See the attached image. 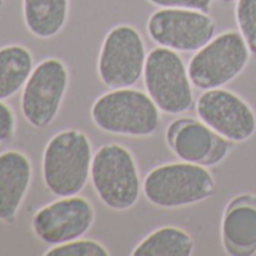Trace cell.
Masks as SVG:
<instances>
[{
	"instance_id": "3957f363",
	"label": "cell",
	"mask_w": 256,
	"mask_h": 256,
	"mask_svg": "<svg viewBox=\"0 0 256 256\" xmlns=\"http://www.w3.org/2000/svg\"><path fill=\"white\" fill-rule=\"evenodd\" d=\"M90 181L100 200L113 211H126L139 200V169L130 150L122 145L108 144L94 154Z\"/></svg>"
},
{
	"instance_id": "7a4b0ae2",
	"label": "cell",
	"mask_w": 256,
	"mask_h": 256,
	"mask_svg": "<svg viewBox=\"0 0 256 256\" xmlns=\"http://www.w3.org/2000/svg\"><path fill=\"white\" fill-rule=\"evenodd\" d=\"M160 112L148 94L139 89L120 88L96 98L90 108V118L106 133L150 138L158 130Z\"/></svg>"
},
{
	"instance_id": "8992f818",
	"label": "cell",
	"mask_w": 256,
	"mask_h": 256,
	"mask_svg": "<svg viewBox=\"0 0 256 256\" xmlns=\"http://www.w3.org/2000/svg\"><path fill=\"white\" fill-rule=\"evenodd\" d=\"M250 54L240 32H223L199 48L190 59L187 66L190 80L200 90L222 88L244 71Z\"/></svg>"
},
{
	"instance_id": "ac0fdd59",
	"label": "cell",
	"mask_w": 256,
	"mask_h": 256,
	"mask_svg": "<svg viewBox=\"0 0 256 256\" xmlns=\"http://www.w3.org/2000/svg\"><path fill=\"white\" fill-rule=\"evenodd\" d=\"M235 18L250 53L256 56V0H236Z\"/></svg>"
},
{
	"instance_id": "30bf717a",
	"label": "cell",
	"mask_w": 256,
	"mask_h": 256,
	"mask_svg": "<svg viewBox=\"0 0 256 256\" xmlns=\"http://www.w3.org/2000/svg\"><path fill=\"white\" fill-rule=\"evenodd\" d=\"M94 220L95 210L86 198L66 196L40 208L32 217V230L42 242L58 246L86 235Z\"/></svg>"
},
{
	"instance_id": "ffe728a7",
	"label": "cell",
	"mask_w": 256,
	"mask_h": 256,
	"mask_svg": "<svg viewBox=\"0 0 256 256\" xmlns=\"http://www.w3.org/2000/svg\"><path fill=\"white\" fill-rule=\"evenodd\" d=\"M17 128V119L14 110L5 104V101H0V144L11 142Z\"/></svg>"
},
{
	"instance_id": "e0dca14e",
	"label": "cell",
	"mask_w": 256,
	"mask_h": 256,
	"mask_svg": "<svg viewBox=\"0 0 256 256\" xmlns=\"http://www.w3.org/2000/svg\"><path fill=\"white\" fill-rule=\"evenodd\" d=\"M193 253V238L175 226H164L154 230L132 252L133 256H192Z\"/></svg>"
},
{
	"instance_id": "6da1fadb",
	"label": "cell",
	"mask_w": 256,
	"mask_h": 256,
	"mask_svg": "<svg viewBox=\"0 0 256 256\" xmlns=\"http://www.w3.org/2000/svg\"><path fill=\"white\" fill-rule=\"evenodd\" d=\"M92 160V145L83 132L70 128L54 134L42 152L46 188L56 198L78 194L90 178Z\"/></svg>"
},
{
	"instance_id": "5bb4252c",
	"label": "cell",
	"mask_w": 256,
	"mask_h": 256,
	"mask_svg": "<svg viewBox=\"0 0 256 256\" xmlns=\"http://www.w3.org/2000/svg\"><path fill=\"white\" fill-rule=\"evenodd\" d=\"M34 169L29 157L18 150L0 154V222L12 223L26 199Z\"/></svg>"
},
{
	"instance_id": "8fae6325",
	"label": "cell",
	"mask_w": 256,
	"mask_h": 256,
	"mask_svg": "<svg viewBox=\"0 0 256 256\" xmlns=\"http://www.w3.org/2000/svg\"><path fill=\"white\" fill-rule=\"evenodd\" d=\"M196 113L202 122L232 144L248 140L256 132L253 108L228 89H210L196 101Z\"/></svg>"
},
{
	"instance_id": "277c9868",
	"label": "cell",
	"mask_w": 256,
	"mask_h": 256,
	"mask_svg": "<svg viewBox=\"0 0 256 256\" xmlns=\"http://www.w3.org/2000/svg\"><path fill=\"white\" fill-rule=\"evenodd\" d=\"M214 190V178L205 166L182 160L152 169L144 181L145 198L152 205L166 210L206 200Z\"/></svg>"
},
{
	"instance_id": "52a82bcc",
	"label": "cell",
	"mask_w": 256,
	"mask_h": 256,
	"mask_svg": "<svg viewBox=\"0 0 256 256\" xmlns=\"http://www.w3.org/2000/svg\"><path fill=\"white\" fill-rule=\"evenodd\" d=\"M146 48L138 29L128 24L113 28L104 38L98 56V77L108 89L132 88L145 71Z\"/></svg>"
},
{
	"instance_id": "7c38bea8",
	"label": "cell",
	"mask_w": 256,
	"mask_h": 256,
	"mask_svg": "<svg viewBox=\"0 0 256 256\" xmlns=\"http://www.w3.org/2000/svg\"><path fill=\"white\" fill-rule=\"evenodd\" d=\"M166 140L180 160L205 168L222 163L232 148L230 140L216 133L205 122L188 118L176 119L168 126Z\"/></svg>"
},
{
	"instance_id": "d6986e66",
	"label": "cell",
	"mask_w": 256,
	"mask_h": 256,
	"mask_svg": "<svg viewBox=\"0 0 256 256\" xmlns=\"http://www.w3.org/2000/svg\"><path fill=\"white\" fill-rule=\"evenodd\" d=\"M110 252L98 241L94 240H72L64 244L52 246L46 256H108Z\"/></svg>"
},
{
	"instance_id": "2e32d148",
	"label": "cell",
	"mask_w": 256,
	"mask_h": 256,
	"mask_svg": "<svg viewBox=\"0 0 256 256\" xmlns=\"http://www.w3.org/2000/svg\"><path fill=\"white\" fill-rule=\"evenodd\" d=\"M35 68L32 52L22 44L0 48V101H6L20 92Z\"/></svg>"
},
{
	"instance_id": "44dd1931",
	"label": "cell",
	"mask_w": 256,
	"mask_h": 256,
	"mask_svg": "<svg viewBox=\"0 0 256 256\" xmlns=\"http://www.w3.org/2000/svg\"><path fill=\"white\" fill-rule=\"evenodd\" d=\"M148 2L158 8H184L202 12H208L212 5V0H148Z\"/></svg>"
},
{
	"instance_id": "7402d4cb",
	"label": "cell",
	"mask_w": 256,
	"mask_h": 256,
	"mask_svg": "<svg viewBox=\"0 0 256 256\" xmlns=\"http://www.w3.org/2000/svg\"><path fill=\"white\" fill-rule=\"evenodd\" d=\"M4 4H5V0H0V8L4 6Z\"/></svg>"
},
{
	"instance_id": "9c48e42d",
	"label": "cell",
	"mask_w": 256,
	"mask_h": 256,
	"mask_svg": "<svg viewBox=\"0 0 256 256\" xmlns=\"http://www.w3.org/2000/svg\"><path fill=\"white\" fill-rule=\"evenodd\" d=\"M150 38L160 47L175 52H198L214 38L216 24L202 11L162 8L146 23Z\"/></svg>"
},
{
	"instance_id": "ba28073f",
	"label": "cell",
	"mask_w": 256,
	"mask_h": 256,
	"mask_svg": "<svg viewBox=\"0 0 256 256\" xmlns=\"http://www.w3.org/2000/svg\"><path fill=\"white\" fill-rule=\"evenodd\" d=\"M70 84L66 65L58 58L41 60L22 89V114L34 128L48 126L59 114Z\"/></svg>"
},
{
	"instance_id": "9a60e30c",
	"label": "cell",
	"mask_w": 256,
	"mask_h": 256,
	"mask_svg": "<svg viewBox=\"0 0 256 256\" xmlns=\"http://www.w3.org/2000/svg\"><path fill=\"white\" fill-rule=\"evenodd\" d=\"M26 29L36 38L50 40L62 32L70 16V0H22Z\"/></svg>"
},
{
	"instance_id": "603a6c76",
	"label": "cell",
	"mask_w": 256,
	"mask_h": 256,
	"mask_svg": "<svg viewBox=\"0 0 256 256\" xmlns=\"http://www.w3.org/2000/svg\"><path fill=\"white\" fill-rule=\"evenodd\" d=\"M222 2H232V0H222Z\"/></svg>"
},
{
	"instance_id": "4fadbf2b",
	"label": "cell",
	"mask_w": 256,
	"mask_h": 256,
	"mask_svg": "<svg viewBox=\"0 0 256 256\" xmlns=\"http://www.w3.org/2000/svg\"><path fill=\"white\" fill-rule=\"evenodd\" d=\"M222 242L228 254L256 253V196L241 194L228 204L222 218Z\"/></svg>"
},
{
	"instance_id": "5b68a950",
	"label": "cell",
	"mask_w": 256,
	"mask_h": 256,
	"mask_svg": "<svg viewBox=\"0 0 256 256\" xmlns=\"http://www.w3.org/2000/svg\"><path fill=\"white\" fill-rule=\"evenodd\" d=\"M144 80L148 95L168 114H182L193 108V83L182 58L170 48L156 47L145 64Z\"/></svg>"
}]
</instances>
